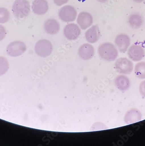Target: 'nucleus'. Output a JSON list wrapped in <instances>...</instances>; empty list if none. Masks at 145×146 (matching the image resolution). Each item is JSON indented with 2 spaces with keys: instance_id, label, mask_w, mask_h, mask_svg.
Here are the masks:
<instances>
[{
  "instance_id": "obj_11",
  "label": "nucleus",
  "mask_w": 145,
  "mask_h": 146,
  "mask_svg": "<svg viewBox=\"0 0 145 146\" xmlns=\"http://www.w3.org/2000/svg\"><path fill=\"white\" fill-rule=\"evenodd\" d=\"M32 11L37 15L45 14L49 9V5L46 0H34L32 6Z\"/></svg>"
},
{
  "instance_id": "obj_1",
  "label": "nucleus",
  "mask_w": 145,
  "mask_h": 146,
  "mask_svg": "<svg viewBox=\"0 0 145 146\" xmlns=\"http://www.w3.org/2000/svg\"><path fill=\"white\" fill-rule=\"evenodd\" d=\"M98 53L102 58L108 62L115 60L119 55L116 47L113 44L108 42L103 43L99 46Z\"/></svg>"
},
{
  "instance_id": "obj_4",
  "label": "nucleus",
  "mask_w": 145,
  "mask_h": 146,
  "mask_svg": "<svg viewBox=\"0 0 145 146\" xmlns=\"http://www.w3.org/2000/svg\"><path fill=\"white\" fill-rule=\"evenodd\" d=\"M26 50V45L24 42L14 41L9 44L6 48V52L11 57H17L23 54Z\"/></svg>"
},
{
  "instance_id": "obj_22",
  "label": "nucleus",
  "mask_w": 145,
  "mask_h": 146,
  "mask_svg": "<svg viewBox=\"0 0 145 146\" xmlns=\"http://www.w3.org/2000/svg\"><path fill=\"white\" fill-rule=\"evenodd\" d=\"M6 34L5 29L2 25H0V41L3 40Z\"/></svg>"
},
{
  "instance_id": "obj_15",
  "label": "nucleus",
  "mask_w": 145,
  "mask_h": 146,
  "mask_svg": "<svg viewBox=\"0 0 145 146\" xmlns=\"http://www.w3.org/2000/svg\"><path fill=\"white\" fill-rule=\"evenodd\" d=\"M60 25L56 19H49L45 21L44 29L46 33L49 35L57 34L60 31Z\"/></svg>"
},
{
  "instance_id": "obj_20",
  "label": "nucleus",
  "mask_w": 145,
  "mask_h": 146,
  "mask_svg": "<svg viewBox=\"0 0 145 146\" xmlns=\"http://www.w3.org/2000/svg\"><path fill=\"white\" fill-rule=\"evenodd\" d=\"M10 17L9 11L4 8H0V23H5L9 21Z\"/></svg>"
},
{
  "instance_id": "obj_8",
  "label": "nucleus",
  "mask_w": 145,
  "mask_h": 146,
  "mask_svg": "<svg viewBox=\"0 0 145 146\" xmlns=\"http://www.w3.org/2000/svg\"><path fill=\"white\" fill-rule=\"evenodd\" d=\"M76 21L80 28L85 30L92 26L93 23V19L89 13L83 11L78 15Z\"/></svg>"
},
{
  "instance_id": "obj_2",
  "label": "nucleus",
  "mask_w": 145,
  "mask_h": 146,
  "mask_svg": "<svg viewBox=\"0 0 145 146\" xmlns=\"http://www.w3.org/2000/svg\"><path fill=\"white\" fill-rule=\"evenodd\" d=\"M13 11L15 17L25 18L30 14V4L27 0H16L13 5Z\"/></svg>"
},
{
  "instance_id": "obj_16",
  "label": "nucleus",
  "mask_w": 145,
  "mask_h": 146,
  "mask_svg": "<svg viewBox=\"0 0 145 146\" xmlns=\"http://www.w3.org/2000/svg\"><path fill=\"white\" fill-rule=\"evenodd\" d=\"M115 84L117 88L121 91H126L130 88V80L125 75H119L115 79Z\"/></svg>"
},
{
  "instance_id": "obj_13",
  "label": "nucleus",
  "mask_w": 145,
  "mask_h": 146,
  "mask_svg": "<svg viewBox=\"0 0 145 146\" xmlns=\"http://www.w3.org/2000/svg\"><path fill=\"white\" fill-rule=\"evenodd\" d=\"M101 32L97 25H94L85 32V37L87 41L90 44L96 43L100 39Z\"/></svg>"
},
{
  "instance_id": "obj_14",
  "label": "nucleus",
  "mask_w": 145,
  "mask_h": 146,
  "mask_svg": "<svg viewBox=\"0 0 145 146\" xmlns=\"http://www.w3.org/2000/svg\"><path fill=\"white\" fill-rule=\"evenodd\" d=\"M142 118V115L140 111L136 108H132L129 110L125 114V122L127 124L135 123L141 121Z\"/></svg>"
},
{
  "instance_id": "obj_6",
  "label": "nucleus",
  "mask_w": 145,
  "mask_h": 146,
  "mask_svg": "<svg viewBox=\"0 0 145 146\" xmlns=\"http://www.w3.org/2000/svg\"><path fill=\"white\" fill-rule=\"evenodd\" d=\"M115 68L119 74L129 75L133 71V64L127 58H121L116 60Z\"/></svg>"
},
{
  "instance_id": "obj_18",
  "label": "nucleus",
  "mask_w": 145,
  "mask_h": 146,
  "mask_svg": "<svg viewBox=\"0 0 145 146\" xmlns=\"http://www.w3.org/2000/svg\"><path fill=\"white\" fill-rule=\"evenodd\" d=\"M135 73L138 79H145V62L138 63L135 67Z\"/></svg>"
},
{
  "instance_id": "obj_9",
  "label": "nucleus",
  "mask_w": 145,
  "mask_h": 146,
  "mask_svg": "<svg viewBox=\"0 0 145 146\" xmlns=\"http://www.w3.org/2000/svg\"><path fill=\"white\" fill-rule=\"evenodd\" d=\"M128 55L132 61L139 62L143 58L145 55L144 49L140 46L132 45L129 49Z\"/></svg>"
},
{
  "instance_id": "obj_5",
  "label": "nucleus",
  "mask_w": 145,
  "mask_h": 146,
  "mask_svg": "<svg viewBox=\"0 0 145 146\" xmlns=\"http://www.w3.org/2000/svg\"><path fill=\"white\" fill-rule=\"evenodd\" d=\"M58 15L62 21L66 23H70L76 20L77 11L74 7L67 5L60 9Z\"/></svg>"
},
{
  "instance_id": "obj_10",
  "label": "nucleus",
  "mask_w": 145,
  "mask_h": 146,
  "mask_svg": "<svg viewBox=\"0 0 145 146\" xmlns=\"http://www.w3.org/2000/svg\"><path fill=\"white\" fill-rule=\"evenodd\" d=\"M78 54L83 60H90L94 56V48L90 44L87 43L83 44L78 49Z\"/></svg>"
},
{
  "instance_id": "obj_12",
  "label": "nucleus",
  "mask_w": 145,
  "mask_h": 146,
  "mask_svg": "<svg viewBox=\"0 0 145 146\" xmlns=\"http://www.w3.org/2000/svg\"><path fill=\"white\" fill-rule=\"evenodd\" d=\"M115 43L120 52L125 53L130 45V39L127 35L121 34L116 36Z\"/></svg>"
},
{
  "instance_id": "obj_23",
  "label": "nucleus",
  "mask_w": 145,
  "mask_h": 146,
  "mask_svg": "<svg viewBox=\"0 0 145 146\" xmlns=\"http://www.w3.org/2000/svg\"><path fill=\"white\" fill-rule=\"evenodd\" d=\"M69 1V0H53L54 3L59 6H61L64 4H66Z\"/></svg>"
},
{
  "instance_id": "obj_19",
  "label": "nucleus",
  "mask_w": 145,
  "mask_h": 146,
  "mask_svg": "<svg viewBox=\"0 0 145 146\" xmlns=\"http://www.w3.org/2000/svg\"><path fill=\"white\" fill-rule=\"evenodd\" d=\"M9 64L5 57L0 56V76L5 75L9 70Z\"/></svg>"
},
{
  "instance_id": "obj_25",
  "label": "nucleus",
  "mask_w": 145,
  "mask_h": 146,
  "mask_svg": "<svg viewBox=\"0 0 145 146\" xmlns=\"http://www.w3.org/2000/svg\"><path fill=\"white\" fill-rule=\"evenodd\" d=\"M97 1L99 2H101V3H104V2H106L107 0H97Z\"/></svg>"
},
{
  "instance_id": "obj_3",
  "label": "nucleus",
  "mask_w": 145,
  "mask_h": 146,
  "mask_svg": "<svg viewBox=\"0 0 145 146\" xmlns=\"http://www.w3.org/2000/svg\"><path fill=\"white\" fill-rule=\"evenodd\" d=\"M36 54L41 58H47L51 55L53 50V46L50 41L46 39L39 40L35 46Z\"/></svg>"
},
{
  "instance_id": "obj_21",
  "label": "nucleus",
  "mask_w": 145,
  "mask_h": 146,
  "mask_svg": "<svg viewBox=\"0 0 145 146\" xmlns=\"http://www.w3.org/2000/svg\"><path fill=\"white\" fill-rule=\"evenodd\" d=\"M139 90L142 96L145 98V80L140 84Z\"/></svg>"
},
{
  "instance_id": "obj_7",
  "label": "nucleus",
  "mask_w": 145,
  "mask_h": 146,
  "mask_svg": "<svg viewBox=\"0 0 145 146\" xmlns=\"http://www.w3.org/2000/svg\"><path fill=\"white\" fill-rule=\"evenodd\" d=\"M81 31L79 27L75 23H70L65 26L63 29V33L67 39L74 40L80 35Z\"/></svg>"
},
{
  "instance_id": "obj_17",
  "label": "nucleus",
  "mask_w": 145,
  "mask_h": 146,
  "mask_svg": "<svg viewBox=\"0 0 145 146\" xmlns=\"http://www.w3.org/2000/svg\"><path fill=\"white\" fill-rule=\"evenodd\" d=\"M142 23L143 19L139 14H132L129 18V23L132 28H139L142 25Z\"/></svg>"
},
{
  "instance_id": "obj_24",
  "label": "nucleus",
  "mask_w": 145,
  "mask_h": 146,
  "mask_svg": "<svg viewBox=\"0 0 145 146\" xmlns=\"http://www.w3.org/2000/svg\"><path fill=\"white\" fill-rule=\"evenodd\" d=\"M132 1L136 3H140L143 2L145 0H132Z\"/></svg>"
}]
</instances>
